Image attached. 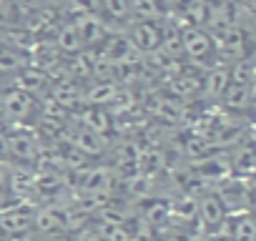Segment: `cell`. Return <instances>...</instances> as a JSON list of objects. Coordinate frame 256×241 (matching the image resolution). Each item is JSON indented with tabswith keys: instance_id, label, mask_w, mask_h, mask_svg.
Instances as JSON below:
<instances>
[{
	"instance_id": "6da1fadb",
	"label": "cell",
	"mask_w": 256,
	"mask_h": 241,
	"mask_svg": "<svg viewBox=\"0 0 256 241\" xmlns=\"http://www.w3.org/2000/svg\"><path fill=\"white\" fill-rule=\"evenodd\" d=\"M36 211L30 204H8L0 211V231L8 236H23L26 231L33 228L36 224Z\"/></svg>"
},
{
	"instance_id": "7a4b0ae2",
	"label": "cell",
	"mask_w": 256,
	"mask_h": 241,
	"mask_svg": "<svg viewBox=\"0 0 256 241\" xmlns=\"http://www.w3.org/2000/svg\"><path fill=\"white\" fill-rule=\"evenodd\" d=\"M128 38H131L134 48L138 53H156L161 48V40H164V28L156 23V20H138L131 26L128 30Z\"/></svg>"
},
{
	"instance_id": "3957f363",
	"label": "cell",
	"mask_w": 256,
	"mask_h": 241,
	"mask_svg": "<svg viewBox=\"0 0 256 241\" xmlns=\"http://www.w3.org/2000/svg\"><path fill=\"white\" fill-rule=\"evenodd\" d=\"M181 40H184V53L194 60H204L214 50V38L201 26H184L181 28Z\"/></svg>"
},
{
	"instance_id": "277c9868",
	"label": "cell",
	"mask_w": 256,
	"mask_h": 241,
	"mask_svg": "<svg viewBox=\"0 0 256 241\" xmlns=\"http://www.w3.org/2000/svg\"><path fill=\"white\" fill-rule=\"evenodd\" d=\"M211 38H214V46H216V50H218L221 56H228V58H234V60L241 58L244 33H241L236 26H228V28H224V30H216V33H211Z\"/></svg>"
},
{
	"instance_id": "5b68a950",
	"label": "cell",
	"mask_w": 256,
	"mask_h": 241,
	"mask_svg": "<svg viewBox=\"0 0 256 241\" xmlns=\"http://www.w3.org/2000/svg\"><path fill=\"white\" fill-rule=\"evenodd\" d=\"M100 56L108 58L110 63H123V60L136 58V48H134V43H131L128 36H113V38H106V43L100 48Z\"/></svg>"
},
{
	"instance_id": "8992f818",
	"label": "cell",
	"mask_w": 256,
	"mask_h": 241,
	"mask_svg": "<svg viewBox=\"0 0 256 241\" xmlns=\"http://www.w3.org/2000/svg\"><path fill=\"white\" fill-rule=\"evenodd\" d=\"M30 108H33V96L26 93V90H20V88L10 90L3 98V110H6V116L10 120H23L30 113Z\"/></svg>"
},
{
	"instance_id": "52a82bcc",
	"label": "cell",
	"mask_w": 256,
	"mask_h": 241,
	"mask_svg": "<svg viewBox=\"0 0 256 241\" xmlns=\"http://www.w3.org/2000/svg\"><path fill=\"white\" fill-rule=\"evenodd\" d=\"M198 214H201L206 226H221L226 218V204L218 194H206L198 201Z\"/></svg>"
},
{
	"instance_id": "ba28073f",
	"label": "cell",
	"mask_w": 256,
	"mask_h": 241,
	"mask_svg": "<svg viewBox=\"0 0 256 241\" xmlns=\"http://www.w3.org/2000/svg\"><path fill=\"white\" fill-rule=\"evenodd\" d=\"M76 26H78V30H80L83 40H86V48L106 40V20H100V16H98V13L76 18Z\"/></svg>"
},
{
	"instance_id": "9c48e42d",
	"label": "cell",
	"mask_w": 256,
	"mask_h": 241,
	"mask_svg": "<svg viewBox=\"0 0 256 241\" xmlns=\"http://www.w3.org/2000/svg\"><path fill=\"white\" fill-rule=\"evenodd\" d=\"M56 48L60 53H68V56H78V53L86 50V40H83V36H80V30H78L76 23H68V26H63L58 30Z\"/></svg>"
},
{
	"instance_id": "30bf717a",
	"label": "cell",
	"mask_w": 256,
	"mask_h": 241,
	"mask_svg": "<svg viewBox=\"0 0 256 241\" xmlns=\"http://www.w3.org/2000/svg\"><path fill=\"white\" fill-rule=\"evenodd\" d=\"M228 83H231V70L228 68H214L206 76V80H204L206 98L208 100H221L224 93H226V88H228Z\"/></svg>"
},
{
	"instance_id": "8fae6325",
	"label": "cell",
	"mask_w": 256,
	"mask_h": 241,
	"mask_svg": "<svg viewBox=\"0 0 256 241\" xmlns=\"http://www.w3.org/2000/svg\"><path fill=\"white\" fill-rule=\"evenodd\" d=\"M116 93H118V83L116 80H96V86L86 90L83 100L88 106H106V103H113Z\"/></svg>"
},
{
	"instance_id": "7c38bea8",
	"label": "cell",
	"mask_w": 256,
	"mask_h": 241,
	"mask_svg": "<svg viewBox=\"0 0 256 241\" xmlns=\"http://www.w3.org/2000/svg\"><path fill=\"white\" fill-rule=\"evenodd\" d=\"M76 148L86 156H96L106 148V138H103V134H98L93 128H80L76 136Z\"/></svg>"
},
{
	"instance_id": "4fadbf2b",
	"label": "cell",
	"mask_w": 256,
	"mask_h": 241,
	"mask_svg": "<svg viewBox=\"0 0 256 241\" xmlns=\"http://www.w3.org/2000/svg\"><path fill=\"white\" fill-rule=\"evenodd\" d=\"M8 148H10L13 156L26 158V161H30V158L38 156V144H36V138L30 134H16V136H10L8 138Z\"/></svg>"
},
{
	"instance_id": "5bb4252c",
	"label": "cell",
	"mask_w": 256,
	"mask_h": 241,
	"mask_svg": "<svg viewBox=\"0 0 256 241\" xmlns=\"http://www.w3.org/2000/svg\"><path fill=\"white\" fill-rule=\"evenodd\" d=\"M231 110L236 108V110H241V108H246V106H251V86H241V83H228V88H226V93H224V98H221Z\"/></svg>"
},
{
	"instance_id": "9a60e30c",
	"label": "cell",
	"mask_w": 256,
	"mask_h": 241,
	"mask_svg": "<svg viewBox=\"0 0 256 241\" xmlns=\"http://www.w3.org/2000/svg\"><path fill=\"white\" fill-rule=\"evenodd\" d=\"M161 50L168 56V58H174V60H178L181 56H186L184 53V40H181V30L178 28H174V26H164V40H161Z\"/></svg>"
},
{
	"instance_id": "2e32d148",
	"label": "cell",
	"mask_w": 256,
	"mask_h": 241,
	"mask_svg": "<svg viewBox=\"0 0 256 241\" xmlns=\"http://www.w3.org/2000/svg\"><path fill=\"white\" fill-rule=\"evenodd\" d=\"M181 18L186 20V26H204L208 20V3L206 0H188Z\"/></svg>"
},
{
	"instance_id": "e0dca14e",
	"label": "cell",
	"mask_w": 256,
	"mask_h": 241,
	"mask_svg": "<svg viewBox=\"0 0 256 241\" xmlns=\"http://www.w3.org/2000/svg\"><path fill=\"white\" fill-rule=\"evenodd\" d=\"M134 16L138 20H161L164 3L161 0H134Z\"/></svg>"
},
{
	"instance_id": "ac0fdd59",
	"label": "cell",
	"mask_w": 256,
	"mask_h": 241,
	"mask_svg": "<svg viewBox=\"0 0 256 241\" xmlns=\"http://www.w3.org/2000/svg\"><path fill=\"white\" fill-rule=\"evenodd\" d=\"M256 80V66L248 58H238L231 66V83H241V86H251Z\"/></svg>"
},
{
	"instance_id": "d6986e66",
	"label": "cell",
	"mask_w": 256,
	"mask_h": 241,
	"mask_svg": "<svg viewBox=\"0 0 256 241\" xmlns=\"http://www.w3.org/2000/svg\"><path fill=\"white\" fill-rule=\"evenodd\" d=\"M83 120H86V128H93L98 134H106L110 128V116L100 108V106H90L86 113H83Z\"/></svg>"
},
{
	"instance_id": "ffe728a7",
	"label": "cell",
	"mask_w": 256,
	"mask_h": 241,
	"mask_svg": "<svg viewBox=\"0 0 256 241\" xmlns=\"http://www.w3.org/2000/svg\"><path fill=\"white\" fill-rule=\"evenodd\" d=\"M73 78H68V80H60L56 88H53V96H56V103H60V106H76V103H80V90L76 88V83H70Z\"/></svg>"
},
{
	"instance_id": "44dd1931",
	"label": "cell",
	"mask_w": 256,
	"mask_h": 241,
	"mask_svg": "<svg viewBox=\"0 0 256 241\" xmlns=\"http://www.w3.org/2000/svg\"><path fill=\"white\" fill-rule=\"evenodd\" d=\"M154 110H156V116L161 120H166V124H176V120H181V116H184V110L176 103V98H158Z\"/></svg>"
},
{
	"instance_id": "7402d4cb",
	"label": "cell",
	"mask_w": 256,
	"mask_h": 241,
	"mask_svg": "<svg viewBox=\"0 0 256 241\" xmlns=\"http://www.w3.org/2000/svg\"><path fill=\"white\" fill-rule=\"evenodd\" d=\"M108 181H110V176H108L106 168H93V171L86 174V184L83 186H86L88 194H100V191H106L110 186Z\"/></svg>"
},
{
	"instance_id": "603a6c76",
	"label": "cell",
	"mask_w": 256,
	"mask_h": 241,
	"mask_svg": "<svg viewBox=\"0 0 256 241\" xmlns=\"http://www.w3.org/2000/svg\"><path fill=\"white\" fill-rule=\"evenodd\" d=\"M100 3H103V10L116 20L134 16V0H100Z\"/></svg>"
},
{
	"instance_id": "cb8c5ba5",
	"label": "cell",
	"mask_w": 256,
	"mask_h": 241,
	"mask_svg": "<svg viewBox=\"0 0 256 241\" xmlns=\"http://www.w3.org/2000/svg\"><path fill=\"white\" fill-rule=\"evenodd\" d=\"M231 241H256V221L244 216L234 224V236Z\"/></svg>"
},
{
	"instance_id": "d4e9b609",
	"label": "cell",
	"mask_w": 256,
	"mask_h": 241,
	"mask_svg": "<svg viewBox=\"0 0 256 241\" xmlns=\"http://www.w3.org/2000/svg\"><path fill=\"white\" fill-rule=\"evenodd\" d=\"M26 66L23 56L16 53L13 48H0V70L3 73H13V70H20Z\"/></svg>"
},
{
	"instance_id": "484cf974",
	"label": "cell",
	"mask_w": 256,
	"mask_h": 241,
	"mask_svg": "<svg viewBox=\"0 0 256 241\" xmlns=\"http://www.w3.org/2000/svg\"><path fill=\"white\" fill-rule=\"evenodd\" d=\"M68 8L76 18L80 16H93V13H100L103 3L100 0H68Z\"/></svg>"
},
{
	"instance_id": "4316f807",
	"label": "cell",
	"mask_w": 256,
	"mask_h": 241,
	"mask_svg": "<svg viewBox=\"0 0 256 241\" xmlns=\"http://www.w3.org/2000/svg\"><path fill=\"white\" fill-rule=\"evenodd\" d=\"M196 88H198V80H196V78H188V76H176L174 83H171V90H174L176 96H188V93H194Z\"/></svg>"
},
{
	"instance_id": "83f0119b",
	"label": "cell",
	"mask_w": 256,
	"mask_h": 241,
	"mask_svg": "<svg viewBox=\"0 0 256 241\" xmlns=\"http://www.w3.org/2000/svg\"><path fill=\"white\" fill-rule=\"evenodd\" d=\"M76 241H103V236H100V231L98 228H80L78 231V236H76Z\"/></svg>"
},
{
	"instance_id": "f1b7e54d",
	"label": "cell",
	"mask_w": 256,
	"mask_h": 241,
	"mask_svg": "<svg viewBox=\"0 0 256 241\" xmlns=\"http://www.w3.org/2000/svg\"><path fill=\"white\" fill-rule=\"evenodd\" d=\"M43 241H68V236H63L60 231H56V234H43Z\"/></svg>"
},
{
	"instance_id": "f546056e",
	"label": "cell",
	"mask_w": 256,
	"mask_h": 241,
	"mask_svg": "<svg viewBox=\"0 0 256 241\" xmlns=\"http://www.w3.org/2000/svg\"><path fill=\"white\" fill-rule=\"evenodd\" d=\"M251 106L256 108V80L251 83Z\"/></svg>"
},
{
	"instance_id": "4dcf8cb0",
	"label": "cell",
	"mask_w": 256,
	"mask_h": 241,
	"mask_svg": "<svg viewBox=\"0 0 256 241\" xmlns=\"http://www.w3.org/2000/svg\"><path fill=\"white\" fill-rule=\"evenodd\" d=\"M6 181H8V174H6V168H3V166H0V186H3Z\"/></svg>"
},
{
	"instance_id": "1f68e13d",
	"label": "cell",
	"mask_w": 256,
	"mask_h": 241,
	"mask_svg": "<svg viewBox=\"0 0 256 241\" xmlns=\"http://www.w3.org/2000/svg\"><path fill=\"white\" fill-rule=\"evenodd\" d=\"M161 3H164V6H181L184 0H161Z\"/></svg>"
},
{
	"instance_id": "d6a6232c",
	"label": "cell",
	"mask_w": 256,
	"mask_h": 241,
	"mask_svg": "<svg viewBox=\"0 0 256 241\" xmlns=\"http://www.w3.org/2000/svg\"><path fill=\"white\" fill-rule=\"evenodd\" d=\"M254 50H256V46H254Z\"/></svg>"
}]
</instances>
